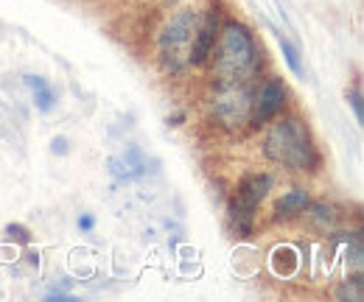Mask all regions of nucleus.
<instances>
[{
  "label": "nucleus",
  "instance_id": "2eb2a0df",
  "mask_svg": "<svg viewBox=\"0 0 364 302\" xmlns=\"http://www.w3.org/2000/svg\"><path fill=\"white\" fill-rule=\"evenodd\" d=\"M50 146H53V151H56V154H65V151H68L65 137H53V143H50Z\"/></svg>",
  "mask_w": 364,
  "mask_h": 302
},
{
  "label": "nucleus",
  "instance_id": "423d86ee",
  "mask_svg": "<svg viewBox=\"0 0 364 302\" xmlns=\"http://www.w3.org/2000/svg\"><path fill=\"white\" fill-rule=\"evenodd\" d=\"M286 107V85L277 79V76H269L264 85L258 87V92L252 95V112H250V121L255 126L261 124H269L274 115H280Z\"/></svg>",
  "mask_w": 364,
  "mask_h": 302
},
{
  "label": "nucleus",
  "instance_id": "f257e3e1",
  "mask_svg": "<svg viewBox=\"0 0 364 302\" xmlns=\"http://www.w3.org/2000/svg\"><path fill=\"white\" fill-rule=\"evenodd\" d=\"M213 82L216 87L244 85L258 68V50L250 28L238 20H230L219 28V48H213Z\"/></svg>",
  "mask_w": 364,
  "mask_h": 302
},
{
  "label": "nucleus",
  "instance_id": "dca6fc26",
  "mask_svg": "<svg viewBox=\"0 0 364 302\" xmlns=\"http://www.w3.org/2000/svg\"><path fill=\"white\" fill-rule=\"evenodd\" d=\"M166 3H180V0H166Z\"/></svg>",
  "mask_w": 364,
  "mask_h": 302
},
{
  "label": "nucleus",
  "instance_id": "4468645a",
  "mask_svg": "<svg viewBox=\"0 0 364 302\" xmlns=\"http://www.w3.org/2000/svg\"><path fill=\"white\" fill-rule=\"evenodd\" d=\"M92 227H95V218H92V216H79V230L90 232Z\"/></svg>",
  "mask_w": 364,
  "mask_h": 302
},
{
  "label": "nucleus",
  "instance_id": "9b49d317",
  "mask_svg": "<svg viewBox=\"0 0 364 302\" xmlns=\"http://www.w3.org/2000/svg\"><path fill=\"white\" fill-rule=\"evenodd\" d=\"M336 297L339 300H362V277H353V280H348L339 291H336Z\"/></svg>",
  "mask_w": 364,
  "mask_h": 302
},
{
  "label": "nucleus",
  "instance_id": "39448f33",
  "mask_svg": "<svg viewBox=\"0 0 364 302\" xmlns=\"http://www.w3.org/2000/svg\"><path fill=\"white\" fill-rule=\"evenodd\" d=\"M213 112L225 126H241L250 121L252 112V95L244 85L235 87H219L213 95Z\"/></svg>",
  "mask_w": 364,
  "mask_h": 302
},
{
  "label": "nucleus",
  "instance_id": "7ed1b4c3",
  "mask_svg": "<svg viewBox=\"0 0 364 302\" xmlns=\"http://www.w3.org/2000/svg\"><path fill=\"white\" fill-rule=\"evenodd\" d=\"M199 26V14L193 9L177 11L160 31V59L163 68L171 73H182L191 65V45Z\"/></svg>",
  "mask_w": 364,
  "mask_h": 302
},
{
  "label": "nucleus",
  "instance_id": "1a4fd4ad",
  "mask_svg": "<svg viewBox=\"0 0 364 302\" xmlns=\"http://www.w3.org/2000/svg\"><path fill=\"white\" fill-rule=\"evenodd\" d=\"M26 85L31 90V95H34V104H37V109L40 112H50L53 109V104H56V92L50 90L43 76H26Z\"/></svg>",
  "mask_w": 364,
  "mask_h": 302
},
{
  "label": "nucleus",
  "instance_id": "9d476101",
  "mask_svg": "<svg viewBox=\"0 0 364 302\" xmlns=\"http://www.w3.org/2000/svg\"><path fill=\"white\" fill-rule=\"evenodd\" d=\"M277 45H280V50H283V56H286V65L291 68V73L294 76H303V62H300V50L294 48V45L289 43L283 34H277Z\"/></svg>",
  "mask_w": 364,
  "mask_h": 302
},
{
  "label": "nucleus",
  "instance_id": "6e6552de",
  "mask_svg": "<svg viewBox=\"0 0 364 302\" xmlns=\"http://www.w3.org/2000/svg\"><path fill=\"white\" fill-rule=\"evenodd\" d=\"M309 205H311L309 193H306L303 188H294V190H289V193H283V196L277 199V205H274V218L283 221V218L300 216V213L309 210Z\"/></svg>",
  "mask_w": 364,
  "mask_h": 302
},
{
  "label": "nucleus",
  "instance_id": "20e7f679",
  "mask_svg": "<svg viewBox=\"0 0 364 302\" xmlns=\"http://www.w3.org/2000/svg\"><path fill=\"white\" fill-rule=\"evenodd\" d=\"M269 188H272V176H269V173H250V176L238 185V190H235V196L230 199V207H228L230 227H232V232H235L238 238H250L255 210H258V205L264 202V196L269 193Z\"/></svg>",
  "mask_w": 364,
  "mask_h": 302
},
{
  "label": "nucleus",
  "instance_id": "0eeeda50",
  "mask_svg": "<svg viewBox=\"0 0 364 302\" xmlns=\"http://www.w3.org/2000/svg\"><path fill=\"white\" fill-rule=\"evenodd\" d=\"M216 40H219V11L210 9L196 26L193 45H191V65H205L216 48Z\"/></svg>",
  "mask_w": 364,
  "mask_h": 302
},
{
  "label": "nucleus",
  "instance_id": "f03ea898",
  "mask_svg": "<svg viewBox=\"0 0 364 302\" xmlns=\"http://www.w3.org/2000/svg\"><path fill=\"white\" fill-rule=\"evenodd\" d=\"M264 154L283 168L291 171H314L317 166V151L311 143V134L303 121L297 118H283L269 126L264 137Z\"/></svg>",
  "mask_w": 364,
  "mask_h": 302
},
{
  "label": "nucleus",
  "instance_id": "ddd939ff",
  "mask_svg": "<svg viewBox=\"0 0 364 302\" xmlns=\"http://www.w3.org/2000/svg\"><path fill=\"white\" fill-rule=\"evenodd\" d=\"M348 101H350V107H353V112H356V121L362 124V121H364V112H362V92H359V90L348 92Z\"/></svg>",
  "mask_w": 364,
  "mask_h": 302
},
{
  "label": "nucleus",
  "instance_id": "f8f14e48",
  "mask_svg": "<svg viewBox=\"0 0 364 302\" xmlns=\"http://www.w3.org/2000/svg\"><path fill=\"white\" fill-rule=\"evenodd\" d=\"M6 238H9V241H17V244H23V247L31 244V232H28L26 227H20V224H9V227H6Z\"/></svg>",
  "mask_w": 364,
  "mask_h": 302
}]
</instances>
